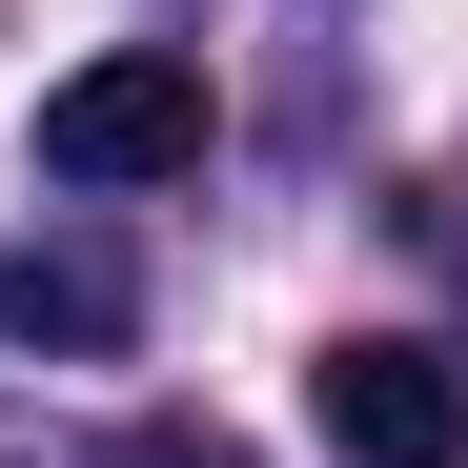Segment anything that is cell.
Returning a JSON list of instances; mask_svg holds the SVG:
<instances>
[{"label":"cell","mask_w":468,"mask_h":468,"mask_svg":"<svg viewBox=\"0 0 468 468\" xmlns=\"http://www.w3.org/2000/svg\"><path fill=\"white\" fill-rule=\"evenodd\" d=\"M184 164H204V61L184 41H122L82 82H41V184L122 204V184H184Z\"/></svg>","instance_id":"6da1fadb"},{"label":"cell","mask_w":468,"mask_h":468,"mask_svg":"<svg viewBox=\"0 0 468 468\" xmlns=\"http://www.w3.org/2000/svg\"><path fill=\"white\" fill-rule=\"evenodd\" d=\"M305 428H326L346 468H468V367L428 326H346L326 367H305Z\"/></svg>","instance_id":"7a4b0ae2"},{"label":"cell","mask_w":468,"mask_h":468,"mask_svg":"<svg viewBox=\"0 0 468 468\" xmlns=\"http://www.w3.org/2000/svg\"><path fill=\"white\" fill-rule=\"evenodd\" d=\"M122 305H143L122 245H41V265H21V326H61V346H122Z\"/></svg>","instance_id":"3957f363"},{"label":"cell","mask_w":468,"mask_h":468,"mask_svg":"<svg viewBox=\"0 0 468 468\" xmlns=\"http://www.w3.org/2000/svg\"><path fill=\"white\" fill-rule=\"evenodd\" d=\"M122 468H245L224 428H122Z\"/></svg>","instance_id":"277c9868"},{"label":"cell","mask_w":468,"mask_h":468,"mask_svg":"<svg viewBox=\"0 0 468 468\" xmlns=\"http://www.w3.org/2000/svg\"><path fill=\"white\" fill-rule=\"evenodd\" d=\"M0 326H21V265H0Z\"/></svg>","instance_id":"5b68a950"}]
</instances>
